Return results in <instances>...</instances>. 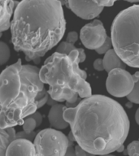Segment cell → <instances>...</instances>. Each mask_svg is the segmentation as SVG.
I'll list each match as a JSON object with an SVG mask.
<instances>
[{
  "label": "cell",
  "mask_w": 139,
  "mask_h": 156,
  "mask_svg": "<svg viewBox=\"0 0 139 156\" xmlns=\"http://www.w3.org/2000/svg\"><path fill=\"white\" fill-rule=\"evenodd\" d=\"M37 67L19 58L0 76V129L23 125L24 119L46 104V91Z\"/></svg>",
  "instance_id": "obj_3"
},
{
  "label": "cell",
  "mask_w": 139,
  "mask_h": 156,
  "mask_svg": "<svg viewBox=\"0 0 139 156\" xmlns=\"http://www.w3.org/2000/svg\"><path fill=\"white\" fill-rule=\"evenodd\" d=\"M94 68L95 70L97 71H103L104 69V66H103V60L101 59V58H98L94 62Z\"/></svg>",
  "instance_id": "obj_25"
},
{
  "label": "cell",
  "mask_w": 139,
  "mask_h": 156,
  "mask_svg": "<svg viewBox=\"0 0 139 156\" xmlns=\"http://www.w3.org/2000/svg\"><path fill=\"white\" fill-rule=\"evenodd\" d=\"M127 98L131 102L139 104V80L134 85V87L132 92L127 96Z\"/></svg>",
  "instance_id": "obj_19"
},
{
  "label": "cell",
  "mask_w": 139,
  "mask_h": 156,
  "mask_svg": "<svg viewBox=\"0 0 139 156\" xmlns=\"http://www.w3.org/2000/svg\"><path fill=\"white\" fill-rule=\"evenodd\" d=\"M77 49L78 48H77V47L75 46V44L72 43V42H69V41H66L61 42V43L59 45L56 51L59 52V53L69 54L73 51H75V50H77Z\"/></svg>",
  "instance_id": "obj_16"
},
{
  "label": "cell",
  "mask_w": 139,
  "mask_h": 156,
  "mask_svg": "<svg viewBox=\"0 0 139 156\" xmlns=\"http://www.w3.org/2000/svg\"><path fill=\"white\" fill-rule=\"evenodd\" d=\"M98 156H115V155L111 154H102V155H98Z\"/></svg>",
  "instance_id": "obj_30"
},
{
  "label": "cell",
  "mask_w": 139,
  "mask_h": 156,
  "mask_svg": "<svg viewBox=\"0 0 139 156\" xmlns=\"http://www.w3.org/2000/svg\"><path fill=\"white\" fill-rule=\"evenodd\" d=\"M6 156H37L34 142L23 138L16 139L10 144Z\"/></svg>",
  "instance_id": "obj_10"
},
{
  "label": "cell",
  "mask_w": 139,
  "mask_h": 156,
  "mask_svg": "<svg viewBox=\"0 0 139 156\" xmlns=\"http://www.w3.org/2000/svg\"><path fill=\"white\" fill-rule=\"evenodd\" d=\"M114 49L126 65L139 68V5L123 10L112 22Z\"/></svg>",
  "instance_id": "obj_5"
},
{
  "label": "cell",
  "mask_w": 139,
  "mask_h": 156,
  "mask_svg": "<svg viewBox=\"0 0 139 156\" xmlns=\"http://www.w3.org/2000/svg\"><path fill=\"white\" fill-rule=\"evenodd\" d=\"M102 60H103L104 69L107 73L116 68L125 69L126 67V64L119 58V56L117 55L114 49H111L109 51H107L104 55V58H102Z\"/></svg>",
  "instance_id": "obj_13"
},
{
  "label": "cell",
  "mask_w": 139,
  "mask_h": 156,
  "mask_svg": "<svg viewBox=\"0 0 139 156\" xmlns=\"http://www.w3.org/2000/svg\"><path fill=\"white\" fill-rule=\"evenodd\" d=\"M84 50L78 48L69 54L55 52L46 58L39 72L40 79L49 85L48 94L56 102L75 104L78 96L82 98L92 95V89L86 81L87 74L79 68L85 60Z\"/></svg>",
  "instance_id": "obj_4"
},
{
  "label": "cell",
  "mask_w": 139,
  "mask_h": 156,
  "mask_svg": "<svg viewBox=\"0 0 139 156\" xmlns=\"http://www.w3.org/2000/svg\"><path fill=\"white\" fill-rule=\"evenodd\" d=\"M36 135L37 133H35V132H33V133H26V132L21 131L16 133V139L23 138V139H27V140H29V141H34Z\"/></svg>",
  "instance_id": "obj_22"
},
{
  "label": "cell",
  "mask_w": 139,
  "mask_h": 156,
  "mask_svg": "<svg viewBox=\"0 0 139 156\" xmlns=\"http://www.w3.org/2000/svg\"><path fill=\"white\" fill-rule=\"evenodd\" d=\"M76 149V156H96L95 154L92 153H90L88 151H85L84 149L81 148L79 145L75 146Z\"/></svg>",
  "instance_id": "obj_23"
},
{
  "label": "cell",
  "mask_w": 139,
  "mask_h": 156,
  "mask_svg": "<svg viewBox=\"0 0 139 156\" xmlns=\"http://www.w3.org/2000/svg\"><path fill=\"white\" fill-rule=\"evenodd\" d=\"M59 0H22L11 23L12 43L27 61L38 64L63 38L66 20Z\"/></svg>",
  "instance_id": "obj_2"
},
{
  "label": "cell",
  "mask_w": 139,
  "mask_h": 156,
  "mask_svg": "<svg viewBox=\"0 0 139 156\" xmlns=\"http://www.w3.org/2000/svg\"><path fill=\"white\" fill-rule=\"evenodd\" d=\"M124 145H123V146H120V147H119V148L117 150V152H123V151H124Z\"/></svg>",
  "instance_id": "obj_29"
},
{
  "label": "cell",
  "mask_w": 139,
  "mask_h": 156,
  "mask_svg": "<svg viewBox=\"0 0 139 156\" xmlns=\"http://www.w3.org/2000/svg\"><path fill=\"white\" fill-rule=\"evenodd\" d=\"M138 80L139 72L131 75L124 68H116L108 73L106 87L110 94L114 97H127Z\"/></svg>",
  "instance_id": "obj_7"
},
{
  "label": "cell",
  "mask_w": 139,
  "mask_h": 156,
  "mask_svg": "<svg viewBox=\"0 0 139 156\" xmlns=\"http://www.w3.org/2000/svg\"><path fill=\"white\" fill-rule=\"evenodd\" d=\"M16 139V133L14 127L0 129V156H6V152L12 141Z\"/></svg>",
  "instance_id": "obj_14"
},
{
  "label": "cell",
  "mask_w": 139,
  "mask_h": 156,
  "mask_svg": "<svg viewBox=\"0 0 139 156\" xmlns=\"http://www.w3.org/2000/svg\"><path fill=\"white\" fill-rule=\"evenodd\" d=\"M22 126H23V130L28 133L34 132V129L37 127V126L36 120L30 115L24 119V124H23Z\"/></svg>",
  "instance_id": "obj_17"
},
{
  "label": "cell",
  "mask_w": 139,
  "mask_h": 156,
  "mask_svg": "<svg viewBox=\"0 0 139 156\" xmlns=\"http://www.w3.org/2000/svg\"><path fill=\"white\" fill-rule=\"evenodd\" d=\"M78 39V34L77 32L73 31L70 32V33H68V36H67V41H69V42H72V43H74L77 41Z\"/></svg>",
  "instance_id": "obj_26"
},
{
  "label": "cell",
  "mask_w": 139,
  "mask_h": 156,
  "mask_svg": "<svg viewBox=\"0 0 139 156\" xmlns=\"http://www.w3.org/2000/svg\"><path fill=\"white\" fill-rule=\"evenodd\" d=\"M63 117L76 142L95 155L117 151L129 132V117L124 108L104 95H91L76 107H66Z\"/></svg>",
  "instance_id": "obj_1"
},
{
  "label": "cell",
  "mask_w": 139,
  "mask_h": 156,
  "mask_svg": "<svg viewBox=\"0 0 139 156\" xmlns=\"http://www.w3.org/2000/svg\"><path fill=\"white\" fill-rule=\"evenodd\" d=\"M14 0H1L0 6V31L3 32L11 28V17L13 14Z\"/></svg>",
  "instance_id": "obj_12"
},
{
  "label": "cell",
  "mask_w": 139,
  "mask_h": 156,
  "mask_svg": "<svg viewBox=\"0 0 139 156\" xmlns=\"http://www.w3.org/2000/svg\"><path fill=\"white\" fill-rule=\"evenodd\" d=\"M63 6L84 20L94 19L102 12L103 7L98 5L94 0H59Z\"/></svg>",
  "instance_id": "obj_9"
},
{
  "label": "cell",
  "mask_w": 139,
  "mask_h": 156,
  "mask_svg": "<svg viewBox=\"0 0 139 156\" xmlns=\"http://www.w3.org/2000/svg\"><path fill=\"white\" fill-rule=\"evenodd\" d=\"M112 47H113V44H112V37H107V40L104 42V44L102 45L100 48L97 49L96 50V52L99 55H102V54H106L107 51H109L111 49H112Z\"/></svg>",
  "instance_id": "obj_20"
},
{
  "label": "cell",
  "mask_w": 139,
  "mask_h": 156,
  "mask_svg": "<svg viewBox=\"0 0 139 156\" xmlns=\"http://www.w3.org/2000/svg\"><path fill=\"white\" fill-rule=\"evenodd\" d=\"M10 55L11 53L8 46L3 41H1L0 42V64L1 65H3L9 60Z\"/></svg>",
  "instance_id": "obj_15"
},
{
  "label": "cell",
  "mask_w": 139,
  "mask_h": 156,
  "mask_svg": "<svg viewBox=\"0 0 139 156\" xmlns=\"http://www.w3.org/2000/svg\"><path fill=\"white\" fill-rule=\"evenodd\" d=\"M65 108V106L63 104H54L51 107L48 114V119L49 123L53 129L62 130L69 126V124L63 117Z\"/></svg>",
  "instance_id": "obj_11"
},
{
  "label": "cell",
  "mask_w": 139,
  "mask_h": 156,
  "mask_svg": "<svg viewBox=\"0 0 139 156\" xmlns=\"http://www.w3.org/2000/svg\"><path fill=\"white\" fill-rule=\"evenodd\" d=\"M69 139L55 129H42L34 141L37 156H65Z\"/></svg>",
  "instance_id": "obj_6"
},
{
  "label": "cell",
  "mask_w": 139,
  "mask_h": 156,
  "mask_svg": "<svg viewBox=\"0 0 139 156\" xmlns=\"http://www.w3.org/2000/svg\"><path fill=\"white\" fill-rule=\"evenodd\" d=\"M129 156H139V140L132 141L127 146L126 152Z\"/></svg>",
  "instance_id": "obj_18"
},
{
  "label": "cell",
  "mask_w": 139,
  "mask_h": 156,
  "mask_svg": "<svg viewBox=\"0 0 139 156\" xmlns=\"http://www.w3.org/2000/svg\"><path fill=\"white\" fill-rule=\"evenodd\" d=\"M98 5H99L101 7H112L114 4V2L117 0H94ZM127 2H137L139 0H124Z\"/></svg>",
  "instance_id": "obj_21"
},
{
  "label": "cell",
  "mask_w": 139,
  "mask_h": 156,
  "mask_svg": "<svg viewBox=\"0 0 139 156\" xmlns=\"http://www.w3.org/2000/svg\"><path fill=\"white\" fill-rule=\"evenodd\" d=\"M30 116H32L34 118L37 122V126L39 127L42 123V115H41V113H39L37 112H35L34 114H32Z\"/></svg>",
  "instance_id": "obj_27"
},
{
  "label": "cell",
  "mask_w": 139,
  "mask_h": 156,
  "mask_svg": "<svg viewBox=\"0 0 139 156\" xmlns=\"http://www.w3.org/2000/svg\"><path fill=\"white\" fill-rule=\"evenodd\" d=\"M107 38L106 29L98 20L85 24L80 29V39L82 44L90 50H97L104 44Z\"/></svg>",
  "instance_id": "obj_8"
},
{
  "label": "cell",
  "mask_w": 139,
  "mask_h": 156,
  "mask_svg": "<svg viewBox=\"0 0 139 156\" xmlns=\"http://www.w3.org/2000/svg\"><path fill=\"white\" fill-rule=\"evenodd\" d=\"M135 120H136L137 124L139 125V108L137 110L136 113H135Z\"/></svg>",
  "instance_id": "obj_28"
},
{
  "label": "cell",
  "mask_w": 139,
  "mask_h": 156,
  "mask_svg": "<svg viewBox=\"0 0 139 156\" xmlns=\"http://www.w3.org/2000/svg\"><path fill=\"white\" fill-rule=\"evenodd\" d=\"M73 142H74V141H70V140H69L68 147L67 151H66L65 156H76V149Z\"/></svg>",
  "instance_id": "obj_24"
}]
</instances>
